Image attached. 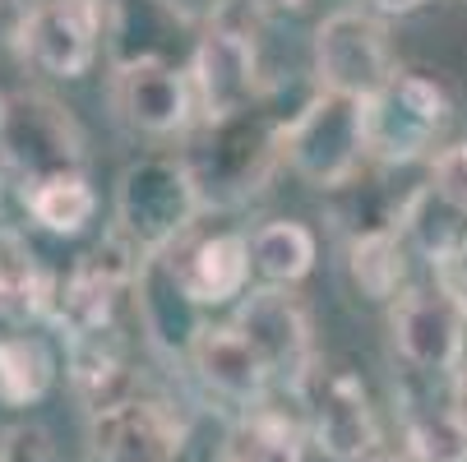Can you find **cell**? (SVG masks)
Here are the masks:
<instances>
[{
  "instance_id": "6da1fadb",
  "label": "cell",
  "mask_w": 467,
  "mask_h": 462,
  "mask_svg": "<svg viewBox=\"0 0 467 462\" xmlns=\"http://www.w3.org/2000/svg\"><path fill=\"white\" fill-rule=\"evenodd\" d=\"M185 162L199 180L204 209H236L254 200L283 162V120L264 111V102L223 120H204Z\"/></svg>"
},
{
  "instance_id": "7a4b0ae2",
  "label": "cell",
  "mask_w": 467,
  "mask_h": 462,
  "mask_svg": "<svg viewBox=\"0 0 467 462\" xmlns=\"http://www.w3.org/2000/svg\"><path fill=\"white\" fill-rule=\"evenodd\" d=\"M199 213H204V194L185 158L149 153L130 162L116 180V231L144 259L181 245Z\"/></svg>"
},
{
  "instance_id": "3957f363",
  "label": "cell",
  "mask_w": 467,
  "mask_h": 462,
  "mask_svg": "<svg viewBox=\"0 0 467 462\" xmlns=\"http://www.w3.org/2000/svg\"><path fill=\"white\" fill-rule=\"evenodd\" d=\"M366 102L319 88L283 120V162L315 190H343L366 162Z\"/></svg>"
},
{
  "instance_id": "277c9868",
  "label": "cell",
  "mask_w": 467,
  "mask_h": 462,
  "mask_svg": "<svg viewBox=\"0 0 467 462\" xmlns=\"http://www.w3.org/2000/svg\"><path fill=\"white\" fill-rule=\"evenodd\" d=\"M84 129L51 93L19 88L0 102V162H5L19 185L84 171Z\"/></svg>"
},
{
  "instance_id": "5b68a950",
  "label": "cell",
  "mask_w": 467,
  "mask_h": 462,
  "mask_svg": "<svg viewBox=\"0 0 467 462\" xmlns=\"http://www.w3.org/2000/svg\"><path fill=\"white\" fill-rule=\"evenodd\" d=\"M449 120V98L435 79L393 70V79L366 98V153L379 167H412L431 153Z\"/></svg>"
},
{
  "instance_id": "8992f818",
  "label": "cell",
  "mask_w": 467,
  "mask_h": 462,
  "mask_svg": "<svg viewBox=\"0 0 467 462\" xmlns=\"http://www.w3.org/2000/svg\"><path fill=\"white\" fill-rule=\"evenodd\" d=\"M107 0H37L19 24V56L37 65L42 75L79 79L93 70V60L107 37Z\"/></svg>"
},
{
  "instance_id": "52a82bcc",
  "label": "cell",
  "mask_w": 467,
  "mask_h": 462,
  "mask_svg": "<svg viewBox=\"0 0 467 462\" xmlns=\"http://www.w3.org/2000/svg\"><path fill=\"white\" fill-rule=\"evenodd\" d=\"M393 46L375 15L366 10H333L315 28V79L328 93L375 98L393 79Z\"/></svg>"
},
{
  "instance_id": "ba28073f",
  "label": "cell",
  "mask_w": 467,
  "mask_h": 462,
  "mask_svg": "<svg viewBox=\"0 0 467 462\" xmlns=\"http://www.w3.org/2000/svg\"><path fill=\"white\" fill-rule=\"evenodd\" d=\"M190 84L204 120H223L236 111H250L264 102V75H259V51L245 28H236L227 15L209 19L190 51Z\"/></svg>"
},
{
  "instance_id": "9c48e42d",
  "label": "cell",
  "mask_w": 467,
  "mask_h": 462,
  "mask_svg": "<svg viewBox=\"0 0 467 462\" xmlns=\"http://www.w3.org/2000/svg\"><path fill=\"white\" fill-rule=\"evenodd\" d=\"M190 439V421L167 398L125 393L88 421V444L98 462H176Z\"/></svg>"
},
{
  "instance_id": "30bf717a",
  "label": "cell",
  "mask_w": 467,
  "mask_h": 462,
  "mask_svg": "<svg viewBox=\"0 0 467 462\" xmlns=\"http://www.w3.org/2000/svg\"><path fill=\"white\" fill-rule=\"evenodd\" d=\"M144 269V254L130 245L120 231H111L98 250L75 259V269L56 282V305L51 323H60L65 334H93V328H111L116 301L135 287Z\"/></svg>"
},
{
  "instance_id": "8fae6325",
  "label": "cell",
  "mask_w": 467,
  "mask_h": 462,
  "mask_svg": "<svg viewBox=\"0 0 467 462\" xmlns=\"http://www.w3.org/2000/svg\"><path fill=\"white\" fill-rule=\"evenodd\" d=\"M241 334L250 338V347L264 356L269 375L278 384H287L292 393H301L310 384L315 365V334H310V314L306 305L287 292V287H254L232 319Z\"/></svg>"
},
{
  "instance_id": "7c38bea8",
  "label": "cell",
  "mask_w": 467,
  "mask_h": 462,
  "mask_svg": "<svg viewBox=\"0 0 467 462\" xmlns=\"http://www.w3.org/2000/svg\"><path fill=\"white\" fill-rule=\"evenodd\" d=\"M412 462H467V384L458 370H412L398 384Z\"/></svg>"
},
{
  "instance_id": "4fadbf2b",
  "label": "cell",
  "mask_w": 467,
  "mask_h": 462,
  "mask_svg": "<svg viewBox=\"0 0 467 462\" xmlns=\"http://www.w3.org/2000/svg\"><path fill=\"white\" fill-rule=\"evenodd\" d=\"M301 398L310 403V444L328 462H361L379 448V426L366 384L352 370H315Z\"/></svg>"
},
{
  "instance_id": "5bb4252c",
  "label": "cell",
  "mask_w": 467,
  "mask_h": 462,
  "mask_svg": "<svg viewBox=\"0 0 467 462\" xmlns=\"http://www.w3.org/2000/svg\"><path fill=\"white\" fill-rule=\"evenodd\" d=\"M462 310L435 287V292H403L393 301L389 328L393 347L412 370H458L462 365Z\"/></svg>"
},
{
  "instance_id": "9a60e30c",
  "label": "cell",
  "mask_w": 467,
  "mask_h": 462,
  "mask_svg": "<svg viewBox=\"0 0 467 462\" xmlns=\"http://www.w3.org/2000/svg\"><path fill=\"white\" fill-rule=\"evenodd\" d=\"M185 361H190V370L199 375V384H204L213 398L236 403L245 412L264 407V393H269V384H274L264 356L250 347V338L241 334L236 323H204L199 338L190 343Z\"/></svg>"
},
{
  "instance_id": "2e32d148",
  "label": "cell",
  "mask_w": 467,
  "mask_h": 462,
  "mask_svg": "<svg viewBox=\"0 0 467 462\" xmlns=\"http://www.w3.org/2000/svg\"><path fill=\"white\" fill-rule=\"evenodd\" d=\"M116 107L125 125H135L140 135H153V139L185 135L190 116L199 111L190 70H181V65H130V70H116Z\"/></svg>"
},
{
  "instance_id": "e0dca14e",
  "label": "cell",
  "mask_w": 467,
  "mask_h": 462,
  "mask_svg": "<svg viewBox=\"0 0 467 462\" xmlns=\"http://www.w3.org/2000/svg\"><path fill=\"white\" fill-rule=\"evenodd\" d=\"M194 19L181 15L171 0H111L107 15V51L116 70L130 65H176L185 28Z\"/></svg>"
},
{
  "instance_id": "ac0fdd59",
  "label": "cell",
  "mask_w": 467,
  "mask_h": 462,
  "mask_svg": "<svg viewBox=\"0 0 467 462\" xmlns=\"http://www.w3.org/2000/svg\"><path fill=\"white\" fill-rule=\"evenodd\" d=\"M181 287L190 292L194 305H227L245 296L250 282V241L236 231H213V236H185L181 245L167 250Z\"/></svg>"
},
{
  "instance_id": "d6986e66",
  "label": "cell",
  "mask_w": 467,
  "mask_h": 462,
  "mask_svg": "<svg viewBox=\"0 0 467 462\" xmlns=\"http://www.w3.org/2000/svg\"><path fill=\"white\" fill-rule=\"evenodd\" d=\"M135 305H140V323L153 347L162 352H190V343L199 338V305L190 301V292L181 287L171 254H149L144 269L135 278Z\"/></svg>"
},
{
  "instance_id": "ffe728a7",
  "label": "cell",
  "mask_w": 467,
  "mask_h": 462,
  "mask_svg": "<svg viewBox=\"0 0 467 462\" xmlns=\"http://www.w3.org/2000/svg\"><path fill=\"white\" fill-rule=\"evenodd\" d=\"M56 273L33 254V245L0 227V319L24 323V319H51L56 305Z\"/></svg>"
},
{
  "instance_id": "44dd1931",
  "label": "cell",
  "mask_w": 467,
  "mask_h": 462,
  "mask_svg": "<svg viewBox=\"0 0 467 462\" xmlns=\"http://www.w3.org/2000/svg\"><path fill=\"white\" fill-rule=\"evenodd\" d=\"M70 384L98 412L116 398H125V356L116 343V328H93V334H70Z\"/></svg>"
},
{
  "instance_id": "7402d4cb",
  "label": "cell",
  "mask_w": 467,
  "mask_h": 462,
  "mask_svg": "<svg viewBox=\"0 0 467 462\" xmlns=\"http://www.w3.org/2000/svg\"><path fill=\"white\" fill-rule=\"evenodd\" d=\"M315 231L306 222H292V218H278V222H264L254 236H250V259H254V273L274 287H292L301 278H310L315 269Z\"/></svg>"
},
{
  "instance_id": "603a6c76",
  "label": "cell",
  "mask_w": 467,
  "mask_h": 462,
  "mask_svg": "<svg viewBox=\"0 0 467 462\" xmlns=\"http://www.w3.org/2000/svg\"><path fill=\"white\" fill-rule=\"evenodd\" d=\"M24 209L33 213V222H42L56 236H79L98 213V194L84 171H65L24 185Z\"/></svg>"
},
{
  "instance_id": "cb8c5ba5",
  "label": "cell",
  "mask_w": 467,
  "mask_h": 462,
  "mask_svg": "<svg viewBox=\"0 0 467 462\" xmlns=\"http://www.w3.org/2000/svg\"><path fill=\"white\" fill-rule=\"evenodd\" d=\"M56 356L33 334H5L0 338V403L5 407H33L51 393Z\"/></svg>"
},
{
  "instance_id": "d4e9b609",
  "label": "cell",
  "mask_w": 467,
  "mask_h": 462,
  "mask_svg": "<svg viewBox=\"0 0 467 462\" xmlns=\"http://www.w3.org/2000/svg\"><path fill=\"white\" fill-rule=\"evenodd\" d=\"M348 273L361 296L393 301L408 278V254H403V241H398V227H366L348 250Z\"/></svg>"
},
{
  "instance_id": "484cf974",
  "label": "cell",
  "mask_w": 467,
  "mask_h": 462,
  "mask_svg": "<svg viewBox=\"0 0 467 462\" xmlns=\"http://www.w3.org/2000/svg\"><path fill=\"white\" fill-rule=\"evenodd\" d=\"M223 462H301V435L287 416H278L269 407H254L236 426Z\"/></svg>"
},
{
  "instance_id": "4316f807",
  "label": "cell",
  "mask_w": 467,
  "mask_h": 462,
  "mask_svg": "<svg viewBox=\"0 0 467 462\" xmlns=\"http://www.w3.org/2000/svg\"><path fill=\"white\" fill-rule=\"evenodd\" d=\"M426 190L435 194L449 213L467 218V139L435 153V162H431V185H426Z\"/></svg>"
},
{
  "instance_id": "83f0119b",
  "label": "cell",
  "mask_w": 467,
  "mask_h": 462,
  "mask_svg": "<svg viewBox=\"0 0 467 462\" xmlns=\"http://www.w3.org/2000/svg\"><path fill=\"white\" fill-rule=\"evenodd\" d=\"M431 269H435V287L462 310L467 319V227L444 236L435 250H431Z\"/></svg>"
},
{
  "instance_id": "f1b7e54d",
  "label": "cell",
  "mask_w": 467,
  "mask_h": 462,
  "mask_svg": "<svg viewBox=\"0 0 467 462\" xmlns=\"http://www.w3.org/2000/svg\"><path fill=\"white\" fill-rule=\"evenodd\" d=\"M0 462H56V444L42 426L24 421L0 435Z\"/></svg>"
},
{
  "instance_id": "f546056e",
  "label": "cell",
  "mask_w": 467,
  "mask_h": 462,
  "mask_svg": "<svg viewBox=\"0 0 467 462\" xmlns=\"http://www.w3.org/2000/svg\"><path fill=\"white\" fill-rule=\"evenodd\" d=\"M24 15H28V5H19V0H0V37H19Z\"/></svg>"
},
{
  "instance_id": "4dcf8cb0",
  "label": "cell",
  "mask_w": 467,
  "mask_h": 462,
  "mask_svg": "<svg viewBox=\"0 0 467 462\" xmlns=\"http://www.w3.org/2000/svg\"><path fill=\"white\" fill-rule=\"evenodd\" d=\"M370 10H379V15H417L426 0H366Z\"/></svg>"
},
{
  "instance_id": "1f68e13d",
  "label": "cell",
  "mask_w": 467,
  "mask_h": 462,
  "mask_svg": "<svg viewBox=\"0 0 467 462\" xmlns=\"http://www.w3.org/2000/svg\"><path fill=\"white\" fill-rule=\"evenodd\" d=\"M250 10H301L306 0H245Z\"/></svg>"
},
{
  "instance_id": "d6a6232c",
  "label": "cell",
  "mask_w": 467,
  "mask_h": 462,
  "mask_svg": "<svg viewBox=\"0 0 467 462\" xmlns=\"http://www.w3.org/2000/svg\"><path fill=\"white\" fill-rule=\"evenodd\" d=\"M361 462H412V457H403V453H389V448H375L370 457H361Z\"/></svg>"
},
{
  "instance_id": "836d02e7",
  "label": "cell",
  "mask_w": 467,
  "mask_h": 462,
  "mask_svg": "<svg viewBox=\"0 0 467 462\" xmlns=\"http://www.w3.org/2000/svg\"><path fill=\"white\" fill-rule=\"evenodd\" d=\"M0 102H5V98H0Z\"/></svg>"
}]
</instances>
